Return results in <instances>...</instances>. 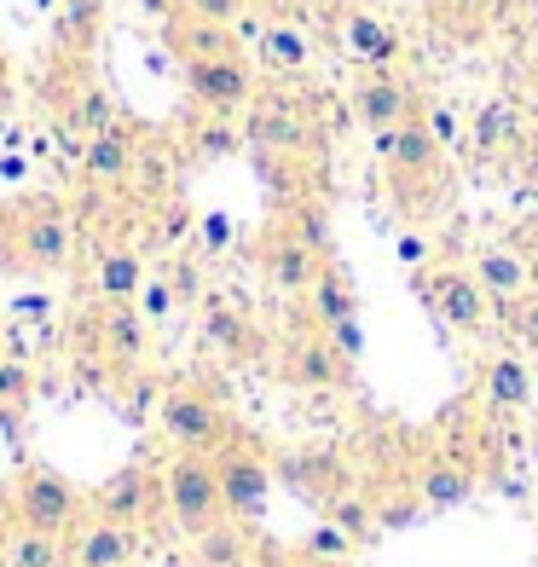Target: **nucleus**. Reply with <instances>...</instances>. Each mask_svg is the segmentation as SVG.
<instances>
[{
	"instance_id": "obj_43",
	"label": "nucleus",
	"mask_w": 538,
	"mask_h": 567,
	"mask_svg": "<svg viewBox=\"0 0 538 567\" xmlns=\"http://www.w3.org/2000/svg\"><path fill=\"white\" fill-rule=\"evenodd\" d=\"M423 255H428V244H423V238H400V261H412V267H417Z\"/></svg>"
},
{
	"instance_id": "obj_48",
	"label": "nucleus",
	"mask_w": 538,
	"mask_h": 567,
	"mask_svg": "<svg viewBox=\"0 0 538 567\" xmlns=\"http://www.w3.org/2000/svg\"><path fill=\"white\" fill-rule=\"evenodd\" d=\"M0 359H7V348H0Z\"/></svg>"
},
{
	"instance_id": "obj_3",
	"label": "nucleus",
	"mask_w": 538,
	"mask_h": 567,
	"mask_svg": "<svg viewBox=\"0 0 538 567\" xmlns=\"http://www.w3.org/2000/svg\"><path fill=\"white\" fill-rule=\"evenodd\" d=\"M163 509H168V522L186 538H197V533H209L215 522H226L220 470H215L209 452H179L163 470Z\"/></svg>"
},
{
	"instance_id": "obj_6",
	"label": "nucleus",
	"mask_w": 538,
	"mask_h": 567,
	"mask_svg": "<svg viewBox=\"0 0 538 567\" xmlns=\"http://www.w3.org/2000/svg\"><path fill=\"white\" fill-rule=\"evenodd\" d=\"M215 470H220V498H226V515L232 522H261L267 515V498H272V463L261 452H249L238 434L215 452Z\"/></svg>"
},
{
	"instance_id": "obj_23",
	"label": "nucleus",
	"mask_w": 538,
	"mask_h": 567,
	"mask_svg": "<svg viewBox=\"0 0 538 567\" xmlns=\"http://www.w3.org/2000/svg\"><path fill=\"white\" fill-rule=\"evenodd\" d=\"M99 12H105V0H59L53 35H59V53H64V59H87V53H93Z\"/></svg>"
},
{
	"instance_id": "obj_27",
	"label": "nucleus",
	"mask_w": 538,
	"mask_h": 567,
	"mask_svg": "<svg viewBox=\"0 0 538 567\" xmlns=\"http://www.w3.org/2000/svg\"><path fill=\"white\" fill-rule=\"evenodd\" d=\"M197 567H249V545H244V522H215L209 533H197V545H192Z\"/></svg>"
},
{
	"instance_id": "obj_47",
	"label": "nucleus",
	"mask_w": 538,
	"mask_h": 567,
	"mask_svg": "<svg viewBox=\"0 0 538 567\" xmlns=\"http://www.w3.org/2000/svg\"><path fill=\"white\" fill-rule=\"evenodd\" d=\"M532 405H538V348H532Z\"/></svg>"
},
{
	"instance_id": "obj_15",
	"label": "nucleus",
	"mask_w": 538,
	"mask_h": 567,
	"mask_svg": "<svg viewBox=\"0 0 538 567\" xmlns=\"http://www.w3.org/2000/svg\"><path fill=\"white\" fill-rule=\"evenodd\" d=\"M353 116L365 122L371 134H382V127L417 116V99H412V87H405L394 70H376V75H365V82L353 87Z\"/></svg>"
},
{
	"instance_id": "obj_8",
	"label": "nucleus",
	"mask_w": 538,
	"mask_h": 567,
	"mask_svg": "<svg viewBox=\"0 0 538 567\" xmlns=\"http://www.w3.org/2000/svg\"><path fill=\"white\" fill-rule=\"evenodd\" d=\"M64 545H70V567H134L139 550H145V527H122V522H105V515H82Z\"/></svg>"
},
{
	"instance_id": "obj_42",
	"label": "nucleus",
	"mask_w": 538,
	"mask_h": 567,
	"mask_svg": "<svg viewBox=\"0 0 538 567\" xmlns=\"http://www.w3.org/2000/svg\"><path fill=\"white\" fill-rule=\"evenodd\" d=\"M226 244H232V220H226V215H203V249L220 255Z\"/></svg>"
},
{
	"instance_id": "obj_29",
	"label": "nucleus",
	"mask_w": 538,
	"mask_h": 567,
	"mask_svg": "<svg viewBox=\"0 0 538 567\" xmlns=\"http://www.w3.org/2000/svg\"><path fill=\"white\" fill-rule=\"evenodd\" d=\"M30 400H35V371L23 365V359H0V423L18 429Z\"/></svg>"
},
{
	"instance_id": "obj_34",
	"label": "nucleus",
	"mask_w": 538,
	"mask_h": 567,
	"mask_svg": "<svg viewBox=\"0 0 538 567\" xmlns=\"http://www.w3.org/2000/svg\"><path fill=\"white\" fill-rule=\"evenodd\" d=\"M284 226L296 231V238H307V244H313L319 255H330V226H324V209H319V203H296Z\"/></svg>"
},
{
	"instance_id": "obj_19",
	"label": "nucleus",
	"mask_w": 538,
	"mask_h": 567,
	"mask_svg": "<svg viewBox=\"0 0 538 567\" xmlns=\"http://www.w3.org/2000/svg\"><path fill=\"white\" fill-rule=\"evenodd\" d=\"M475 278H480V290H486V296L516 301V296L527 290V284H532V261H527L521 249H504V244H493V249H480Z\"/></svg>"
},
{
	"instance_id": "obj_33",
	"label": "nucleus",
	"mask_w": 538,
	"mask_h": 567,
	"mask_svg": "<svg viewBox=\"0 0 538 567\" xmlns=\"http://www.w3.org/2000/svg\"><path fill=\"white\" fill-rule=\"evenodd\" d=\"M192 145H197V157H232V151L244 145V134L232 127V116H209V122L197 127Z\"/></svg>"
},
{
	"instance_id": "obj_13",
	"label": "nucleus",
	"mask_w": 538,
	"mask_h": 567,
	"mask_svg": "<svg viewBox=\"0 0 538 567\" xmlns=\"http://www.w3.org/2000/svg\"><path fill=\"white\" fill-rule=\"evenodd\" d=\"M376 151H382V163L394 168V179H428L434 168H441V140L428 134L423 116H405L394 127H382Z\"/></svg>"
},
{
	"instance_id": "obj_37",
	"label": "nucleus",
	"mask_w": 538,
	"mask_h": 567,
	"mask_svg": "<svg viewBox=\"0 0 538 567\" xmlns=\"http://www.w3.org/2000/svg\"><path fill=\"white\" fill-rule=\"evenodd\" d=\"M163 278H168V290H174V301H203V272H197V261H168L163 267Z\"/></svg>"
},
{
	"instance_id": "obj_38",
	"label": "nucleus",
	"mask_w": 538,
	"mask_h": 567,
	"mask_svg": "<svg viewBox=\"0 0 538 567\" xmlns=\"http://www.w3.org/2000/svg\"><path fill=\"white\" fill-rule=\"evenodd\" d=\"M174 307H179V301H174V290H168V278H145V284H139V313H145L151 324L168 319Z\"/></svg>"
},
{
	"instance_id": "obj_24",
	"label": "nucleus",
	"mask_w": 538,
	"mask_h": 567,
	"mask_svg": "<svg viewBox=\"0 0 538 567\" xmlns=\"http://www.w3.org/2000/svg\"><path fill=\"white\" fill-rule=\"evenodd\" d=\"M469 493H475V470H469V463H457V457L428 463L423 481H417V498H423L428 509H457Z\"/></svg>"
},
{
	"instance_id": "obj_25",
	"label": "nucleus",
	"mask_w": 538,
	"mask_h": 567,
	"mask_svg": "<svg viewBox=\"0 0 538 567\" xmlns=\"http://www.w3.org/2000/svg\"><path fill=\"white\" fill-rule=\"evenodd\" d=\"M7 561H12V567H70V545H64L59 533H41V527L12 522V533H7Z\"/></svg>"
},
{
	"instance_id": "obj_10",
	"label": "nucleus",
	"mask_w": 538,
	"mask_h": 567,
	"mask_svg": "<svg viewBox=\"0 0 538 567\" xmlns=\"http://www.w3.org/2000/svg\"><path fill=\"white\" fill-rule=\"evenodd\" d=\"M324 261H330V255H319L307 238H296L290 226H272L261 238V272H267V284L278 296H307Z\"/></svg>"
},
{
	"instance_id": "obj_21",
	"label": "nucleus",
	"mask_w": 538,
	"mask_h": 567,
	"mask_svg": "<svg viewBox=\"0 0 538 567\" xmlns=\"http://www.w3.org/2000/svg\"><path fill=\"white\" fill-rule=\"evenodd\" d=\"M168 47L179 53V64L186 59H209V53H238V35L232 23H209V18H174L168 23Z\"/></svg>"
},
{
	"instance_id": "obj_41",
	"label": "nucleus",
	"mask_w": 538,
	"mask_h": 567,
	"mask_svg": "<svg viewBox=\"0 0 538 567\" xmlns=\"http://www.w3.org/2000/svg\"><path fill=\"white\" fill-rule=\"evenodd\" d=\"M423 122H428V134L441 140V151H446V145H457V111L434 105V111H423Z\"/></svg>"
},
{
	"instance_id": "obj_9",
	"label": "nucleus",
	"mask_w": 538,
	"mask_h": 567,
	"mask_svg": "<svg viewBox=\"0 0 538 567\" xmlns=\"http://www.w3.org/2000/svg\"><path fill=\"white\" fill-rule=\"evenodd\" d=\"M417 290L428 301V313L452 324V330H486V290L475 272H457V267H441V272H423Z\"/></svg>"
},
{
	"instance_id": "obj_30",
	"label": "nucleus",
	"mask_w": 538,
	"mask_h": 567,
	"mask_svg": "<svg viewBox=\"0 0 538 567\" xmlns=\"http://www.w3.org/2000/svg\"><path fill=\"white\" fill-rule=\"evenodd\" d=\"M475 151L480 157H498V151L516 140V105L509 99H493V105H480V116H475Z\"/></svg>"
},
{
	"instance_id": "obj_26",
	"label": "nucleus",
	"mask_w": 538,
	"mask_h": 567,
	"mask_svg": "<svg viewBox=\"0 0 538 567\" xmlns=\"http://www.w3.org/2000/svg\"><path fill=\"white\" fill-rule=\"evenodd\" d=\"M93 278H99V296H105V301H139V284H145L139 249H105Z\"/></svg>"
},
{
	"instance_id": "obj_44",
	"label": "nucleus",
	"mask_w": 538,
	"mask_h": 567,
	"mask_svg": "<svg viewBox=\"0 0 538 567\" xmlns=\"http://www.w3.org/2000/svg\"><path fill=\"white\" fill-rule=\"evenodd\" d=\"M7 533H12V504H0V567H12L7 561Z\"/></svg>"
},
{
	"instance_id": "obj_39",
	"label": "nucleus",
	"mask_w": 538,
	"mask_h": 567,
	"mask_svg": "<svg viewBox=\"0 0 538 567\" xmlns=\"http://www.w3.org/2000/svg\"><path fill=\"white\" fill-rule=\"evenodd\" d=\"M192 18H209V23H238V12H244V0H179Z\"/></svg>"
},
{
	"instance_id": "obj_31",
	"label": "nucleus",
	"mask_w": 538,
	"mask_h": 567,
	"mask_svg": "<svg viewBox=\"0 0 538 567\" xmlns=\"http://www.w3.org/2000/svg\"><path fill=\"white\" fill-rule=\"evenodd\" d=\"M261 53H267V64H278V70H301L307 64V35L296 30V23H267L261 30Z\"/></svg>"
},
{
	"instance_id": "obj_14",
	"label": "nucleus",
	"mask_w": 538,
	"mask_h": 567,
	"mask_svg": "<svg viewBox=\"0 0 538 567\" xmlns=\"http://www.w3.org/2000/svg\"><path fill=\"white\" fill-rule=\"evenodd\" d=\"M134 163H139V145H134V134H127L122 116L82 140V179L87 186H105V192L127 186V179H134Z\"/></svg>"
},
{
	"instance_id": "obj_40",
	"label": "nucleus",
	"mask_w": 538,
	"mask_h": 567,
	"mask_svg": "<svg viewBox=\"0 0 538 567\" xmlns=\"http://www.w3.org/2000/svg\"><path fill=\"white\" fill-rule=\"evenodd\" d=\"M330 337V348H337L342 359H359L365 353V330H359V319H348V324H337V330H324Z\"/></svg>"
},
{
	"instance_id": "obj_1",
	"label": "nucleus",
	"mask_w": 538,
	"mask_h": 567,
	"mask_svg": "<svg viewBox=\"0 0 538 567\" xmlns=\"http://www.w3.org/2000/svg\"><path fill=\"white\" fill-rule=\"evenodd\" d=\"M75 255V220L59 197H23L0 209V261L7 272H64Z\"/></svg>"
},
{
	"instance_id": "obj_22",
	"label": "nucleus",
	"mask_w": 538,
	"mask_h": 567,
	"mask_svg": "<svg viewBox=\"0 0 538 567\" xmlns=\"http://www.w3.org/2000/svg\"><path fill=\"white\" fill-rule=\"evenodd\" d=\"M307 307H313L319 330H337V324L359 319V301H353V284H348V272H342V267H330V261L319 267L313 290H307Z\"/></svg>"
},
{
	"instance_id": "obj_7",
	"label": "nucleus",
	"mask_w": 538,
	"mask_h": 567,
	"mask_svg": "<svg viewBox=\"0 0 538 567\" xmlns=\"http://www.w3.org/2000/svg\"><path fill=\"white\" fill-rule=\"evenodd\" d=\"M186 93L197 111L209 116H238L255 99V75L238 53H209V59H186Z\"/></svg>"
},
{
	"instance_id": "obj_46",
	"label": "nucleus",
	"mask_w": 538,
	"mask_h": 567,
	"mask_svg": "<svg viewBox=\"0 0 538 567\" xmlns=\"http://www.w3.org/2000/svg\"><path fill=\"white\" fill-rule=\"evenodd\" d=\"M527 174L538 179V127H532V145H527Z\"/></svg>"
},
{
	"instance_id": "obj_36",
	"label": "nucleus",
	"mask_w": 538,
	"mask_h": 567,
	"mask_svg": "<svg viewBox=\"0 0 538 567\" xmlns=\"http://www.w3.org/2000/svg\"><path fill=\"white\" fill-rule=\"evenodd\" d=\"M330 522H337L342 533H353L359 545H365V538H371V509L359 504V498H330Z\"/></svg>"
},
{
	"instance_id": "obj_2",
	"label": "nucleus",
	"mask_w": 538,
	"mask_h": 567,
	"mask_svg": "<svg viewBox=\"0 0 538 567\" xmlns=\"http://www.w3.org/2000/svg\"><path fill=\"white\" fill-rule=\"evenodd\" d=\"M7 504H12V522L59 533V538H70L75 522L87 515V493L64 470H53V463H23L7 486Z\"/></svg>"
},
{
	"instance_id": "obj_45",
	"label": "nucleus",
	"mask_w": 538,
	"mask_h": 567,
	"mask_svg": "<svg viewBox=\"0 0 538 567\" xmlns=\"http://www.w3.org/2000/svg\"><path fill=\"white\" fill-rule=\"evenodd\" d=\"M12 111V82H7V59H0V116Z\"/></svg>"
},
{
	"instance_id": "obj_12",
	"label": "nucleus",
	"mask_w": 538,
	"mask_h": 567,
	"mask_svg": "<svg viewBox=\"0 0 538 567\" xmlns=\"http://www.w3.org/2000/svg\"><path fill=\"white\" fill-rule=\"evenodd\" d=\"M99 342H105L111 371H139L151 359V319L139 313V301H105V313H99Z\"/></svg>"
},
{
	"instance_id": "obj_18",
	"label": "nucleus",
	"mask_w": 538,
	"mask_h": 567,
	"mask_svg": "<svg viewBox=\"0 0 538 567\" xmlns=\"http://www.w3.org/2000/svg\"><path fill=\"white\" fill-rule=\"evenodd\" d=\"M342 41H348V53L359 64H371V70H389L400 59V35L382 18H371V12H348L342 18Z\"/></svg>"
},
{
	"instance_id": "obj_11",
	"label": "nucleus",
	"mask_w": 538,
	"mask_h": 567,
	"mask_svg": "<svg viewBox=\"0 0 538 567\" xmlns=\"http://www.w3.org/2000/svg\"><path fill=\"white\" fill-rule=\"evenodd\" d=\"M244 140L255 151H278V157H301L313 145V122H307L290 99H261L249 116H244Z\"/></svg>"
},
{
	"instance_id": "obj_20",
	"label": "nucleus",
	"mask_w": 538,
	"mask_h": 567,
	"mask_svg": "<svg viewBox=\"0 0 538 567\" xmlns=\"http://www.w3.org/2000/svg\"><path fill=\"white\" fill-rule=\"evenodd\" d=\"M480 389H486V405L493 411H527L532 405V365L516 353H493Z\"/></svg>"
},
{
	"instance_id": "obj_35",
	"label": "nucleus",
	"mask_w": 538,
	"mask_h": 567,
	"mask_svg": "<svg viewBox=\"0 0 538 567\" xmlns=\"http://www.w3.org/2000/svg\"><path fill=\"white\" fill-rule=\"evenodd\" d=\"M504 324L516 330V337H521L527 348H538V290H532V296L521 290L516 301H509V313H504Z\"/></svg>"
},
{
	"instance_id": "obj_16",
	"label": "nucleus",
	"mask_w": 538,
	"mask_h": 567,
	"mask_svg": "<svg viewBox=\"0 0 538 567\" xmlns=\"http://www.w3.org/2000/svg\"><path fill=\"white\" fill-rule=\"evenodd\" d=\"M278 377H284L290 389H342L353 377V359H342L330 348V337H319V342H296L278 359Z\"/></svg>"
},
{
	"instance_id": "obj_5",
	"label": "nucleus",
	"mask_w": 538,
	"mask_h": 567,
	"mask_svg": "<svg viewBox=\"0 0 538 567\" xmlns=\"http://www.w3.org/2000/svg\"><path fill=\"white\" fill-rule=\"evenodd\" d=\"M163 509V475L145 470V463H127V470L105 475L87 493V515H105V522H122V527H151Z\"/></svg>"
},
{
	"instance_id": "obj_28",
	"label": "nucleus",
	"mask_w": 538,
	"mask_h": 567,
	"mask_svg": "<svg viewBox=\"0 0 538 567\" xmlns=\"http://www.w3.org/2000/svg\"><path fill=\"white\" fill-rule=\"evenodd\" d=\"M122 111L111 105V93L105 87H93V82H82L75 87V99H70V111H64V134L70 140H87V134H99V127H111Z\"/></svg>"
},
{
	"instance_id": "obj_17",
	"label": "nucleus",
	"mask_w": 538,
	"mask_h": 567,
	"mask_svg": "<svg viewBox=\"0 0 538 567\" xmlns=\"http://www.w3.org/2000/svg\"><path fill=\"white\" fill-rule=\"evenodd\" d=\"M203 342H209L215 353H226V359H255L261 353V337H255L249 319L226 301H203Z\"/></svg>"
},
{
	"instance_id": "obj_4",
	"label": "nucleus",
	"mask_w": 538,
	"mask_h": 567,
	"mask_svg": "<svg viewBox=\"0 0 538 567\" xmlns=\"http://www.w3.org/2000/svg\"><path fill=\"white\" fill-rule=\"evenodd\" d=\"M157 417H163V434H168V446L179 452H220L226 441H232V417H226V405L209 394V389H168L163 405H157Z\"/></svg>"
},
{
	"instance_id": "obj_32",
	"label": "nucleus",
	"mask_w": 538,
	"mask_h": 567,
	"mask_svg": "<svg viewBox=\"0 0 538 567\" xmlns=\"http://www.w3.org/2000/svg\"><path fill=\"white\" fill-rule=\"evenodd\" d=\"M359 550V538L353 533H342L337 522H319L313 533H307V545H301V556L307 561H348Z\"/></svg>"
}]
</instances>
